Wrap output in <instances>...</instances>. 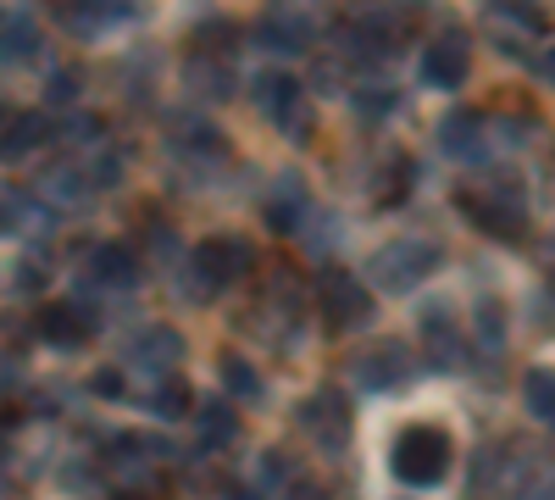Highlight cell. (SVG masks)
<instances>
[{"instance_id":"cell-17","label":"cell","mask_w":555,"mask_h":500,"mask_svg":"<svg viewBox=\"0 0 555 500\" xmlns=\"http://www.w3.org/2000/svg\"><path fill=\"white\" fill-rule=\"evenodd\" d=\"M39 56V23L28 12H12L0 23V62H28Z\"/></svg>"},{"instance_id":"cell-29","label":"cell","mask_w":555,"mask_h":500,"mask_svg":"<svg viewBox=\"0 0 555 500\" xmlns=\"http://www.w3.org/2000/svg\"><path fill=\"white\" fill-rule=\"evenodd\" d=\"M222 500H261V495H256V489H245V484H228V489H222Z\"/></svg>"},{"instance_id":"cell-30","label":"cell","mask_w":555,"mask_h":500,"mask_svg":"<svg viewBox=\"0 0 555 500\" xmlns=\"http://www.w3.org/2000/svg\"><path fill=\"white\" fill-rule=\"evenodd\" d=\"M539 78H544V84H555V51H544V56H539Z\"/></svg>"},{"instance_id":"cell-12","label":"cell","mask_w":555,"mask_h":500,"mask_svg":"<svg viewBox=\"0 0 555 500\" xmlns=\"http://www.w3.org/2000/svg\"><path fill=\"white\" fill-rule=\"evenodd\" d=\"M44 140H51V117L23 112V117H12L7 128H0V162H23V156L44 151Z\"/></svg>"},{"instance_id":"cell-14","label":"cell","mask_w":555,"mask_h":500,"mask_svg":"<svg viewBox=\"0 0 555 500\" xmlns=\"http://www.w3.org/2000/svg\"><path fill=\"white\" fill-rule=\"evenodd\" d=\"M34 329H39V339H44V345L73 350V345H83V339H89V317H83L78 306H44Z\"/></svg>"},{"instance_id":"cell-5","label":"cell","mask_w":555,"mask_h":500,"mask_svg":"<svg viewBox=\"0 0 555 500\" xmlns=\"http://www.w3.org/2000/svg\"><path fill=\"white\" fill-rule=\"evenodd\" d=\"M467 67H473V44H467V34H461V28H439L423 44V84L455 89V84H467Z\"/></svg>"},{"instance_id":"cell-25","label":"cell","mask_w":555,"mask_h":500,"mask_svg":"<svg viewBox=\"0 0 555 500\" xmlns=\"http://www.w3.org/2000/svg\"><path fill=\"white\" fill-rule=\"evenodd\" d=\"M356 106H361V117H366V123H373V117H389L395 95H389V89H378V95H373V89H366V95H361Z\"/></svg>"},{"instance_id":"cell-2","label":"cell","mask_w":555,"mask_h":500,"mask_svg":"<svg viewBox=\"0 0 555 500\" xmlns=\"http://www.w3.org/2000/svg\"><path fill=\"white\" fill-rule=\"evenodd\" d=\"M250 245L245 240H234V234H222V240H206L195 256H190V295L195 300H211V295H222L228 284L240 279V272H250Z\"/></svg>"},{"instance_id":"cell-13","label":"cell","mask_w":555,"mask_h":500,"mask_svg":"<svg viewBox=\"0 0 555 500\" xmlns=\"http://www.w3.org/2000/svg\"><path fill=\"white\" fill-rule=\"evenodd\" d=\"M89 279L101 290H133L139 284V256L128 245H95L89 251Z\"/></svg>"},{"instance_id":"cell-7","label":"cell","mask_w":555,"mask_h":500,"mask_svg":"<svg viewBox=\"0 0 555 500\" xmlns=\"http://www.w3.org/2000/svg\"><path fill=\"white\" fill-rule=\"evenodd\" d=\"M350 373L361 389H400L411 379V356L400 339H378V345H366L356 361H350Z\"/></svg>"},{"instance_id":"cell-10","label":"cell","mask_w":555,"mask_h":500,"mask_svg":"<svg viewBox=\"0 0 555 500\" xmlns=\"http://www.w3.org/2000/svg\"><path fill=\"white\" fill-rule=\"evenodd\" d=\"M489 28L500 39V51H533L539 34H544V17L533 7H522V0H489Z\"/></svg>"},{"instance_id":"cell-18","label":"cell","mask_w":555,"mask_h":500,"mask_svg":"<svg viewBox=\"0 0 555 500\" xmlns=\"http://www.w3.org/2000/svg\"><path fill=\"white\" fill-rule=\"evenodd\" d=\"M261 39L272 44V51H306V44H311V23L300 12H272Z\"/></svg>"},{"instance_id":"cell-9","label":"cell","mask_w":555,"mask_h":500,"mask_svg":"<svg viewBox=\"0 0 555 500\" xmlns=\"http://www.w3.org/2000/svg\"><path fill=\"white\" fill-rule=\"evenodd\" d=\"M300 428H306L322 450L345 445V439H350V406H345V395H339V389H317V395L300 406Z\"/></svg>"},{"instance_id":"cell-15","label":"cell","mask_w":555,"mask_h":500,"mask_svg":"<svg viewBox=\"0 0 555 500\" xmlns=\"http://www.w3.org/2000/svg\"><path fill=\"white\" fill-rule=\"evenodd\" d=\"M300 217H306V178H300V172H284V178H278V184H272V201H267V222H272L278 234H289Z\"/></svg>"},{"instance_id":"cell-21","label":"cell","mask_w":555,"mask_h":500,"mask_svg":"<svg viewBox=\"0 0 555 500\" xmlns=\"http://www.w3.org/2000/svg\"><path fill=\"white\" fill-rule=\"evenodd\" d=\"M139 12V0H83L78 7V34H89V17H101V28L106 23H128Z\"/></svg>"},{"instance_id":"cell-4","label":"cell","mask_w":555,"mask_h":500,"mask_svg":"<svg viewBox=\"0 0 555 500\" xmlns=\"http://www.w3.org/2000/svg\"><path fill=\"white\" fill-rule=\"evenodd\" d=\"M434 267H439V245H423V240H395V245H384V251L373 256V279H378L384 290L405 295V290L423 284Z\"/></svg>"},{"instance_id":"cell-24","label":"cell","mask_w":555,"mask_h":500,"mask_svg":"<svg viewBox=\"0 0 555 500\" xmlns=\"http://www.w3.org/2000/svg\"><path fill=\"white\" fill-rule=\"evenodd\" d=\"M234 39H240V28H234V23L211 17V23H201V28H195V51H201V56H206V51H228Z\"/></svg>"},{"instance_id":"cell-26","label":"cell","mask_w":555,"mask_h":500,"mask_svg":"<svg viewBox=\"0 0 555 500\" xmlns=\"http://www.w3.org/2000/svg\"><path fill=\"white\" fill-rule=\"evenodd\" d=\"M73 95H78V78H73V73H56V78H51V106H62V101H73Z\"/></svg>"},{"instance_id":"cell-27","label":"cell","mask_w":555,"mask_h":500,"mask_svg":"<svg viewBox=\"0 0 555 500\" xmlns=\"http://www.w3.org/2000/svg\"><path fill=\"white\" fill-rule=\"evenodd\" d=\"M122 389H128L122 373H101V379H95V395H122Z\"/></svg>"},{"instance_id":"cell-28","label":"cell","mask_w":555,"mask_h":500,"mask_svg":"<svg viewBox=\"0 0 555 500\" xmlns=\"http://www.w3.org/2000/svg\"><path fill=\"white\" fill-rule=\"evenodd\" d=\"M17 290H39V267L34 261H17Z\"/></svg>"},{"instance_id":"cell-3","label":"cell","mask_w":555,"mask_h":500,"mask_svg":"<svg viewBox=\"0 0 555 500\" xmlns=\"http://www.w3.org/2000/svg\"><path fill=\"white\" fill-rule=\"evenodd\" d=\"M461 211H467L483 234L494 240H522L528 234V206L512 184H494V190H467L461 195Z\"/></svg>"},{"instance_id":"cell-8","label":"cell","mask_w":555,"mask_h":500,"mask_svg":"<svg viewBox=\"0 0 555 500\" xmlns=\"http://www.w3.org/2000/svg\"><path fill=\"white\" fill-rule=\"evenodd\" d=\"M322 317H328L334 329H361L366 317H373V290L350 272H328L322 279Z\"/></svg>"},{"instance_id":"cell-19","label":"cell","mask_w":555,"mask_h":500,"mask_svg":"<svg viewBox=\"0 0 555 500\" xmlns=\"http://www.w3.org/2000/svg\"><path fill=\"white\" fill-rule=\"evenodd\" d=\"M195 428H201V445H211V450H217V445H228V439L240 434V418L228 412L222 400H206L201 412H195Z\"/></svg>"},{"instance_id":"cell-1","label":"cell","mask_w":555,"mask_h":500,"mask_svg":"<svg viewBox=\"0 0 555 500\" xmlns=\"http://www.w3.org/2000/svg\"><path fill=\"white\" fill-rule=\"evenodd\" d=\"M395 478L400 484H411V489H434V484H444V473H450V462H455V445H450V434L444 428H434V423H416V428H405L400 439H395Z\"/></svg>"},{"instance_id":"cell-22","label":"cell","mask_w":555,"mask_h":500,"mask_svg":"<svg viewBox=\"0 0 555 500\" xmlns=\"http://www.w3.org/2000/svg\"><path fill=\"white\" fill-rule=\"evenodd\" d=\"M528 412L544 418V423H555V373L550 368H533L528 373Z\"/></svg>"},{"instance_id":"cell-16","label":"cell","mask_w":555,"mask_h":500,"mask_svg":"<svg viewBox=\"0 0 555 500\" xmlns=\"http://www.w3.org/2000/svg\"><path fill=\"white\" fill-rule=\"evenodd\" d=\"M133 361H145V368H156V373H172L183 361V339L172 329H145L133 339Z\"/></svg>"},{"instance_id":"cell-20","label":"cell","mask_w":555,"mask_h":500,"mask_svg":"<svg viewBox=\"0 0 555 500\" xmlns=\"http://www.w3.org/2000/svg\"><path fill=\"white\" fill-rule=\"evenodd\" d=\"M222 384L234 389V395H245V400H261V379H256V368H250L240 350L222 356Z\"/></svg>"},{"instance_id":"cell-23","label":"cell","mask_w":555,"mask_h":500,"mask_svg":"<svg viewBox=\"0 0 555 500\" xmlns=\"http://www.w3.org/2000/svg\"><path fill=\"white\" fill-rule=\"evenodd\" d=\"M151 412H156V418H183V412H190V389L167 373V384L151 395Z\"/></svg>"},{"instance_id":"cell-6","label":"cell","mask_w":555,"mask_h":500,"mask_svg":"<svg viewBox=\"0 0 555 500\" xmlns=\"http://www.w3.org/2000/svg\"><path fill=\"white\" fill-rule=\"evenodd\" d=\"M261 106H267L272 128L295 133V140H306V133H311V106H306V89H300L289 73H272V78H261Z\"/></svg>"},{"instance_id":"cell-11","label":"cell","mask_w":555,"mask_h":500,"mask_svg":"<svg viewBox=\"0 0 555 500\" xmlns=\"http://www.w3.org/2000/svg\"><path fill=\"white\" fill-rule=\"evenodd\" d=\"M439 145L455 156V162H483L489 156V123H483V112H450L444 117V128H439Z\"/></svg>"}]
</instances>
